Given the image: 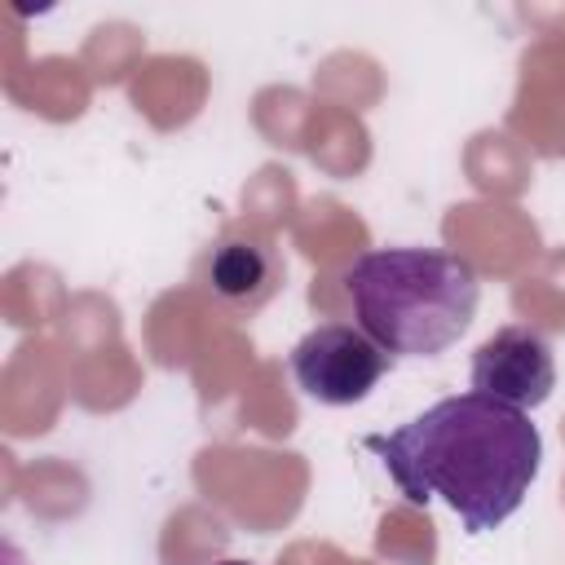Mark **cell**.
Instances as JSON below:
<instances>
[{
    "mask_svg": "<svg viewBox=\"0 0 565 565\" xmlns=\"http://www.w3.org/2000/svg\"><path fill=\"white\" fill-rule=\"evenodd\" d=\"M366 450L406 503L428 508L441 499L468 534L499 530L543 468V437L530 415L486 393L441 397L402 428L371 433Z\"/></svg>",
    "mask_w": 565,
    "mask_h": 565,
    "instance_id": "6da1fadb",
    "label": "cell"
},
{
    "mask_svg": "<svg viewBox=\"0 0 565 565\" xmlns=\"http://www.w3.org/2000/svg\"><path fill=\"white\" fill-rule=\"evenodd\" d=\"M344 296L388 358H433L468 331L481 278L441 247H371L344 269Z\"/></svg>",
    "mask_w": 565,
    "mask_h": 565,
    "instance_id": "7a4b0ae2",
    "label": "cell"
},
{
    "mask_svg": "<svg viewBox=\"0 0 565 565\" xmlns=\"http://www.w3.org/2000/svg\"><path fill=\"white\" fill-rule=\"evenodd\" d=\"M388 353L349 322H322L309 335L296 340L287 366L291 380L305 397H313L318 406H353L362 397H371V388L384 380L388 371Z\"/></svg>",
    "mask_w": 565,
    "mask_h": 565,
    "instance_id": "3957f363",
    "label": "cell"
},
{
    "mask_svg": "<svg viewBox=\"0 0 565 565\" xmlns=\"http://www.w3.org/2000/svg\"><path fill=\"white\" fill-rule=\"evenodd\" d=\"M468 375H472V393H486L530 415L556 388V358H552V344L534 327L512 322L481 340Z\"/></svg>",
    "mask_w": 565,
    "mask_h": 565,
    "instance_id": "277c9868",
    "label": "cell"
},
{
    "mask_svg": "<svg viewBox=\"0 0 565 565\" xmlns=\"http://www.w3.org/2000/svg\"><path fill=\"white\" fill-rule=\"evenodd\" d=\"M203 278H207V291L216 300H225L238 313H256L282 287V260L265 238L234 234V238H221L212 247Z\"/></svg>",
    "mask_w": 565,
    "mask_h": 565,
    "instance_id": "5b68a950",
    "label": "cell"
},
{
    "mask_svg": "<svg viewBox=\"0 0 565 565\" xmlns=\"http://www.w3.org/2000/svg\"><path fill=\"white\" fill-rule=\"evenodd\" d=\"M221 565H252V561H221Z\"/></svg>",
    "mask_w": 565,
    "mask_h": 565,
    "instance_id": "8992f818",
    "label": "cell"
}]
</instances>
